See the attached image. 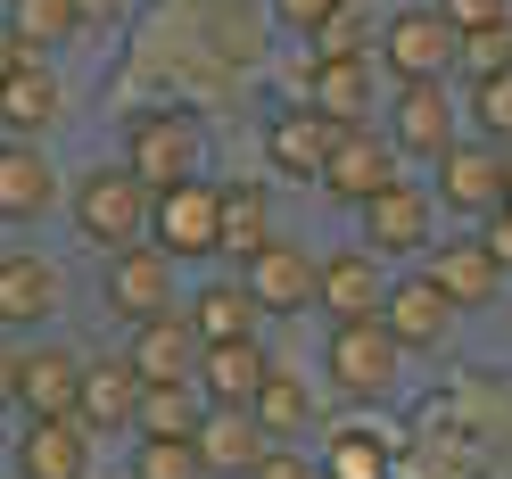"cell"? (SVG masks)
Listing matches in <instances>:
<instances>
[{
	"instance_id": "cell-30",
	"label": "cell",
	"mask_w": 512,
	"mask_h": 479,
	"mask_svg": "<svg viewBox=\"0 0 512 479\" xmlns=\"http://www.w3.org/2000/svg\"><path fill=\"white\" fill-rule=\"evenodd\" d=\"M9 34L25 42V50H67L75 34H83V9L75 0H9Z\"/></svg>"
},
{
	"instance_id": "cell-37",
	"label": "cell",
	"mask_w": 512,
	"mask_h": 479,
	"mask_svg": "<svg viewBox=\"0 0 512 479\" xmlns=\"http://www.w3.org/2000/svg\"><path fill=\"white\" fill-rule=\"evenodd\" d=\"M479 248H488V257L512 273V199L504 207H488V215H479Z\"/></svg>"
},
{
	"instance_id": "cell-29",
	"label": "cell",
	"mask_w": 512,
	"mask_h": 479,
	"mask_svg": "<svg viewBox=\"0 0 512 479\" xmlns=\"http://www.w3.org/2000/svg\"><path fill=\"white\" fill-rule=\"evenodd\" d=\"M133 430L141 438H190L199 430V389H190V380H141Z\"/></svg>"
},
{
	"instance_id": "cell-28",
	"label": "cell",
	"mask_w": 512,
	"mask_h": 479,
	"mask_svg": "<svg viewBox=\"0 0 512 479\" xmlns=\"http://www.w3.org/2000/svg\"><path fill=\"white\" fill-rule=\"evenodd\" d=\"M182 323H190V339L207 347V339H248L256 323H265V314H256V298L240 290V273H232V281H207V290L190 298V314H182Z\"/></svg>"
},
{
	"instance_id": "cell-6",
	"label": "cell",
	"mask_w": 512,
	"mask_h": 479,
	"mask_svg": "<svg viewBox=\"0 0 512 479\" xmlns=\"http://www.w3.org/2000/svg\"><path fill=\"white\" fill-rule=\"evenodd\" d=\"M314 182H323V199L364 207L372 190L397 182V149L380 141L372 124H331V149H323V166H314Z\"/></svg>"
},
{
	"instance_id": "cell-35",
	"label": "cell",
	"mask_w": 512,
	"mask_h": 479,
	"mask_svg": "<svg viewBox=\"0 0 512 479\" xmlns=\"http://www.w3.org/2000/svg\"><path fill=\"white\" fill-rule=\"evenodd\" d=\"M133 479H207V471H199V455H190V438H141Z\"/></svg>"
},
{
	"instance_id": "cell-11",
	"label": "cell",
	"mask_w": 512,
	"mask_h": 479,
	"mask_svg": "<svg viewBox=\"0 0 512 479\" xmlns=\"http://www.w3.org/2000/svg\"><path fill=\"white\" fill-rule=\"evenodd\" d=\"M380 331H389L405 356H430V347L455 339V306H446V290L430 273H405V281L380 290Z\"/></svg>"
},
{
	"instance_id": "cell-34",
	"label": "cell",
	"mask_w": 512,
	"mask_h": 479,
	"mask_svg": "<svg viewBox=\"0 0 512 479\" xmlns=\"http://www.w3.org/2000/svg\"><path fill=\"white\" fill-rule=\"evenodd\" d=\"M471 116H479V141L512 149V67H504V75H479V83H471Z\"/></svg>"
},
{
	"instance_id": "cell-36",
	"label": "cell",
	"mask_w": 512,
	"mask_h": 479,
	"mask_svg": "<svg viewBox=\"0 0 512 479\" xmlns=\"http://www.w3.org/2000/svg\"><path fill=\"white\" fill-rule=\"evenodd\" d=\"M430 9L455 25V34H471V25H504V17H512V0H430Z\"/></svg>"
},
{
	"instance_id": "cell-4",
	"label": "cell",
	"mask_w": 512,
	"mask_h": 479,
	"mask_svg": "<svg viewBox=\"0 0 512 479\" xmlns=\"http://www.w3.org/2000/svg\"><path fill=\"white\" fill-rule=\"evenodd\" d=\"M372 58L397 83H446V75H455V25H446L430 0H422V9H397V17H380Z\"/></svg>"
},
{
	"instance_id": "cell-16",
	"label": "cell",
	"mask_w": 512,
	"mask_h": 479,
	"mask_svg": "<svg viewBox=\"0 0 512 479\" xmlns=\"http://www.w3.org/2000/svg\"><path fill=\"white\" fill-rule=\"evenodd\" d=\"M67 124V83L50 75V58H25V67L0 83V133L9 141H50Z\"/></svg>"
},
{
	"instance_id": "cell-33",
	"label": "cell",
	"mask_w": 512,
	"mask_h": 479,
	"mask_svg": "<svg viewBox=\"0 0 512 479\" xmlns=\"http://www.w3.org/2000/svg\"><path fill=\"white\" fill-rule=\"evenodd\" d=\"M455 67L479 83V75H504L512 67V17L504 25H471V34H455Z\"/></svg>"
},
{
	"instance_id": "cell-25",
	"label": "cell",
	"mask_w": 512,
	"mask_h": 479,
	"mask_svg": "<svg viewBox=\"0 0 512 479\" xmlns=\"http://www.w3.org/2000/svg\"><path fill=\"white\" fill-rule=\"evenodd\" d=\"M124 364H133L141 380H190V364H199V339H190L182 314H149V323H133Z\"/></svg>"
},
{
	"instance_id": "cell-13",
	"label": "cell",
	"mask_w": 512,
	"mask_h": 479,
	"mask_svg": "<svg viewBox=\"0 0 512 479\" xmlns=\"http://www.w3.org/2000/svg\"><path fill=\"white\" fill-rule=\"evenodd\" d=\"M422 273L446 290V306H455V314H479V306H496V298H504V265L479 248V232L446 240V248L430 240V248H422Z\"/></svg>"
},
{
	"instance_id": "cell-15",
	"label": "cell",
	"mask_w": 512,
	"mask_h": 479,
	"mask_svg": "<svg viewBox=\"0 0 512 479\" xmlns=\"http://www.w3.org/2000/svg\"><path fill=\"white\" fill-rule=\"evenodd\" d=\"M17 479H91V430L75 422V413H25Z\"/></svg>"
},
{
	"instance_id": "cell-21",
	"label": "cell",
	"mask_w": 512,
	"mask_h": 479,
	"mask_svg": "<svg viewBox=\"0 0 512 479\" xmlns=\"http://www.w3.org/2000/svg\"><path fill=\"white\" fill-rule=\"evenodd\" d=\"M380 257L372 248H339V257L314 265V306L331 314V323H356V314H380Z\"/></svg>"
},
{
	"instance_id": "cell-8",
	"label": "cell",
	"mask_w": 512,
	"mask_h": 479,
	"mask_svg": "<svg viewBox=\"0 0 512 479\" xmlns=\"http://www.w3.org/2000/svg\"><path fill=\"white\" fill-rule=\"evenodd\" d=\"M430 166H438V199L430 207H446V215H488V207H504V149L496 141H446L438 157H430Z\"/></svg>"
},
{
	"instance_id": "cell-27",
	"label": "cell",
	"mask_w": 512,
	"mask_h": 479,
	"mask_svg": "<svg viewBox=\"0 0 512 479\" xmlns=\"http://www.w3.org/2000/svg\"><path fill=\"white\" fill-rule=\"evenodd\" d=\"M248 413H256L265 438H298L314 422V380H298L290 364H265V380L248 389Z\"/></svg>"
},
{
	"instance_id": "cell-32",
	"label": "cell",
	"mask_w": 512,
	"mask_h": 479,
	"mask_svg": "<svg viewBox=\"0 0 512 479\" xmlns=\"http://www.w3.org/2000/svg\"><path fill=\"white\" fill-rule=\"evenodd\" d=\"M372 34H380V25H372V0H339L306 42H314V58H372Z\"/></svg>"
},
{
	"instance_id": "cell-14",
	"label": "cell",
	"mask_w": 512,
	"mask_h": 479,
	"mask_svg": "<svg viewBox=\"0 0 512 479\" xmlns=\"http://www.w3.org/2000/svg\"><path fill=\"white\" fill-rule=\"evenodd\" d=\"M265 430H256L248 405H199V430H190V455H199L207 479H248L256 455H265Z\"/></svg>"
},
{
	"instance_id": "cell-19",
	"label": "cell",
	"mask_w": 512,
	"mask_h": 479,
	"mask_svg": "<svg viewBox=\"0 0 512 479\" xmlns=\"http://www.w3.org/2000/svg\"><path fill=\"white\" fill-rule=\"evenodd\" d=\"M58 314V265L34 248H0V331H42Z\"/></svg>"
},
{
	"instance_id": "cell-9",
	"label": "cell",
	"mask_w": 512,
	"mask_h": 479,
	"mask_svg": "<svg viewBox=\"0 0 512 479\" xmlns=\"http://www.w3.org/2000/svg\"><path fill=\"white\" fill-rule=\"evenodd\" d=\"M240 290L256 298V314H306L314 306V248L298 240H256L248 257H240Z\"/></svg>"
},
{
	"instance_id": "cell-1",
	"label": "cell",
	"mask_w": 512,
	"mask_h": 479,
	"mask_svg": "<svg viewBox=\"0 0 512 479\" xmlns=\"http://www.w3.org/2000/svg\"><path fill=\"white\" fill-rule=\"evenodd\" d=\"M75 232L91 240V248H133L141 232H149V182L141 174H124V166H91V174H75Z\"/></svg>"
},
{
	"instance_id": "cell-31",
	"label": "cell",
	"mask_w": 512,
	"mask_h": 479,
	"mask_svg": "<svg viewBox=\"0 0 512 479\" xmlns=\"http://www.w3.org/2000/svg\"><path fill=\"white\" fill-rule=\"evenodd\" d=\"M314 471L323 479H397V455H389L380 430H331V446H323Z\"/></svg>"
},
{
	"instance_id": "cell-3",
	"label": "cell",
	"mask_w": 512,
	"mask_h": 479,
	"mask_svg": "<svg viewBox=\"0 0 512 479\" xmlns=\"http://www.w3.org/2000/svg\"><path fill=\"white\" fill-rule=\"evenodd\" d=\"M199 116H182V108H141L133 124H124V174H141L149 190H166L182 174H199Z\"/></svg>"
},
{
	"instance_id": "cell-7",
	"label": "cell",
	"mask_w": 512,
	"mask_h": 479,
	"mask_svg": "<svg viewBox=\"0 0 512 479\" xmlns=\"http://www.w3.org/2000/svg\"><path fill=\"white\" fill-rule=\"evenodd\" d=\"M100 306L116 314V323H149V314H174V257H157L149 240L108 248V265H100Z\"/></svg>"
},
{
	"instance_id": "cell-5",
	"label": "cell",
	"mask_w": 512,
	"mask_h": 479,
	"mask_svg": "<svg viewBox=\"0 0 512 479\" xmlns=\"http://www.w3.org/2000/svg\"><path fill=\"white\" fill-rule=\"evenodd\" d=\"M397 364H405V347L380 331V314H356V323H331V347H323V372H331V389L339 397H389L397 389Z\"/></svg>"
},
{
	"instance_id": "cell-22",
	"label": "cell",
	"mask_w": 512,
	"mask_h": 479,
	"mask_svg": "<svg viewBox=\"0 0 512 479\" xmlns=\"http://www.w3.org/2000/svg\"><path fill=\"white\" fill-rule=\"evenodd\" d=\"M265 347H256V331L248 339H207L199 347V364H190V389H199V405H248V389L265 380Z\"/></svg>"
},
{
	"instance_id": "cell-26",
	"label": "cell",
	"mask_w": 512,
	"mask_h": 479,
	"mask_svg": "<svg viewBox=\"0 0 512 479\" xmlns=\"http://www.w3.org/2000/svg\"><path fill=\"white\" fill-rule=\"evenodd\" d=\"M256 240H273L265 182H215V257H248Z\"/></svg>"
},
{
	"instance_id": "cell-2",
	"label": "cell",
	"mask_w": 512,
	"mask_h": 479,
	"mask_svg": "<svg viewBox=\"0 0 512 479\" xmlns=\"http://www.w3.org/2000/svg\"><path fill=\"white\" fill-rule=\"evenodd\" d=\"M157 257H174V265H199L215 257V182L207 174H182L166 190H149V232H141Z\"/></svg>"
},
{
	"instance_id": "cell-10",
	"label": "cell",
	"mask_w": 512,
	"mask_h": 479,
	"mask_svg": "<svg viewBox=\"0 0 512 479\" xmlns=\"http://www.w3.org/2000/svg\"><path fill=\"white\" fill-rule=\"evenodd\" d=\"M356 215H364V248L380 265H389V257H422V248L438 240V207H430V190H413V182L372 190Z\"/></svg>"
},
{
	"instance_id": "cell-23",
	"label": "cell",
	"mask_w": 512,
	"mask_h": 479,
	"mask_svg": "<svg viewBox=\"0 0 512 479\" xmlns=\"http://www.w3.org/2000/svg\"><path fill=\"white\" fill-rule=\"evenodd\" d=\"M75 380H83V356L67 339L17 347V413H75Z\"/></svg>"
},
{
	"instance_id": "cell-17",
	"label": "cell",
	"mask_w": 512,
	"mask_h": 479,
	"mask_svg": "<svg viewBox=\"0 0 512 479\" xmlns=\"http://www.w3.org/2000/svg\"><path fill=\"white\" fill-rule=\"evenodd\" d=\"M446 141H455V100H446V83H397V100H389V149L430 166Z\"/></svg>"
},
{
	"instance_id": "cell-40",
	"label": "cell",
	"mask_w": 512,
	"mask_h": 479,
	"mask_svg": "<svg viewBox=\"0 0 512 479\" xmlns=\"http://www.w3.org/2000/svg\"><path fill=\"white\" fill-rule=\"evenodd\" d=\"M0 413H17V347L0 339Z\"/></svg>"
},
{
	"instance_id": "cell-39",
	"label": "cell",
	"mask_w": 512,
	"mask_h": 479,
	"mask_svg": "<svg viewBox=\"0 0 512 479\" xmlns=\"http://www.w3.org/2000/svg\"><path fill=\"white\" fill-rule=\"evenodd\" d=\"M331 9H339V0H273V25H290V34H314Z\"/></svg>"
},
{
	"instance_id": "cell-24",
	"label": "cell",
	"mask_w": 512,
	"mask_h": 479,
	"mask_svg": "<svg viewBox=\"0 0 512 479\" xmlns=\"http://www.w3.org/2000/svg\"><path fill=\"white\" fill-rule=\"evenodd\" d=\"M323 149H331V116H314L306 100H290L265 124V157H273V174H290V182H314Z\"/></svg>"
},
{
	"instance_id": "cell-20",
	"label": "cell",
	"mask_w": 512,
	"mask_h": 479,
	"mask_svg": "<svg viewBox=\"0 0 512 479\" xmlns=\"http://www.w3.org/2000/svg\"><path fill=\"white\" fill-rule=\"evenodd\" d=\"M133 405H141V372L124 364V356H100L91 364L83 356V380H75V422L91 438H108V430H133Z\"/></svg>"
},
{
	"instance_id": "cell-41",
	"label": "cell",
	"mask_w": 512,
	"mask_h": 479,
	"mask_svg": "<svg viewBox=\"0 0 512 479\" xmlns=\"http://www.w3.org/2000/svg\"><path fill=\"white\" fill-rule=\"evenodd\" d=\"M25 58H34V50H25V42H17V34H9V17H0V83H9V75H17V67H25Z\"/></svg>"
},
{
	"instance_id": "cell-12",
	"label": "cell",
	"mask_w": 512,
	"mask_h": 479,
	"mask_svg": "<svg viewBox=\"0 0 512 479\" xmlns=\"http://www.w3.org/2000/svg\"><path fill=\"white\" fill-rule=\"evenodd\" d=\"M290 91L331 124H364L372 116V58H298Z\"/></svg>"
},
{
	"instance_id": "cell-38",
	"label": "cell",
	"mask_w": 512,
	"mask_h": 479,
	"mask_svg": "<svg viewBox=\"0 0 512 479\" xmlns=\"http://www.w3.org/2000/svg\"><path fill=\"white\" fill-rule=\"evenodd\" d=\"M248 479H323V471H314L306 455H290V446H265V455H256V471Z\"/></svg>"
},
{
	"instance_id": "cell-42",
	"label": "cell",
	"mask_w": 512,
	"mask_h": 479,
	"mask_svg": "<svg viewBox=\"0 0 512 479\" xmlns=\"http://www.w3.org/2000/svg\"><path fill=\"white\" fill-rule=\"evenodd\" d=\"M75 9H83V25H116V17H124V0H75Z\"/></svg>"
},
{
	"instance_id": "cell-18",
	"label": "cell",
	"mask_w": 512,
	"mask_h": 479,
	"mask_svg": "<svg viewBox=\"0 0 512 479\" xmlns=\"http://www.w3.org/2000/svg\"><path fill=\"white\" fill-rule=\"evenodd\" d=\"M50 207H58V166H50V149L0 133V223H42Z\"/></svg>"
}]
</instances>
